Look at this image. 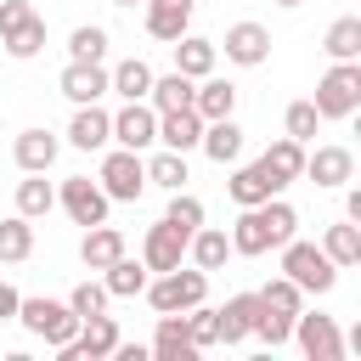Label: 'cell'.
<instances>
[{"label":"cell","instance_id":"cell-6","mask_svg":"<svg viewBox=\"0 0 361 361\" xmlns=\"http://www.w3.org/2000/svg\"><path fill=\"white\" fill-rule=\"evenodd\" d=\"M17 322H23L34 338H45L51 350H62V344L79 333V316L68 310V299H17Z\"/></svg>","mask_w":361,"mask_h":361},{"label":"cell","instance_id":"cell-29","mask_svg":"<svg viewBox=\"0 0 361 361\" xmlns=\"http://www.w3.org/2000/svg\"><path fill=\"white\" fill-rule=\"evenodd\" d=\"M186 254H192V265H197V271H220V265L231 259V237H226V231H214V226H197V231L186 237Z\"/></svg>","mask_w":361,"mask_h":361},{"label":"cell","instance_id":"cell-35","mask_svg":"<svg viewBox=\"0 0 361 361\" xmlns=\"http://www.w3.org/2000/svg\"><path fill=\"white\" fill-rule=\"evenodd\" d=\"M28 254H34V220H28V214L0 220V259H6V265H23Z\"/></svg>","mask_w":361,"mask_h":361},{"label":"cell","instance_id":"cell-43","mask_svg":"<svg viewBox=\"0 0 361 361\" xmlns=\"http://www.w3.org/2000/svg\"><path fill=\"white\" fill-rule=\"evenodd\" d=\"M107 305H113V293H107L102 282H79V288L68 293V310H73L79 322H85V316H102Z\"/></svg>","mask_w":361,"mask_h":361},{"label":"cell","instance_id":"cell-11","mask_svg":"<svg viewBox=\"0 0 361 361\" xmlns=\"http://www.w3.org/2000/svg\"><path fill=\"white\" fill-rule=\"evenodd\" d=\"M214 51H226V62H237V68H259V62L271 56V28L243 17V23H231V28H226V39H220Z\"/></svg>","mask_w":361,"mask_h":361},{"label":"cell","instance_id":"cell-26","mask_svg":"<svg viewBox=\"0 0 361 361\" xmlns=\"http://www.w3.org/2000/svg\"><path fill=\"white\" fill-rule=\"evenodd\" d=\"M254 310H259V293H231L214 316H220V344H243L248 327H254Z\"/></svg>","mask_w":361,"mask_h":361},{"label":"cell","instance_id":"cell-7","mask_svg":"<svg viewBox=\"0 0 361 361\" xmlns=\"http://www.w3.org/2000/svg\"><path fill=\"white\" fill-rule=\"evenodd\" d=\"M102 192L113 197V203H135L141 192H147V158L141 152H130V147H113L107 158H102Z\"/></svg>","mask_w":361,"mask_h":361},{"label":"cell","instance_id":"cell-16","mask_svg":"<svg viewBox=\"0 0 361 361\" xmlns=\"http://www.w3.org/2000/svg\"><path fill=\"white\" fill-rule=\"evenodd\" d=\"M276 192H282V180H276L265 164H237L231 180H226V197H231L237 209H254V203H265V197H276Z\"/></svg>","mask_w":361,"mask_h":361},{"label":"cell","instance_id":"cell-15","mask_svg":"<svg viewBox=\"0 0 361 361\" xmlns=\"http://www.w3.org/2000/svg\"><path fill=\"white\" fill-rule=\"evenodd\" d=\"M299 180L350 186V180H355V152H350V147H316V152H305V175H299Z\"/></svg>","mask_w":361,"mask_h":361},{"label":"cell","instance_id":"cell-42","mask_svg":"<svg viewBox=\"0 0 361 361\" xmlns=\"http://www.w3.org/2000/svg\"><path fill=\"white\" fill-rule=\"evenodd\" d=\"M259 299H265V305H276V310H288V316H299V310H305V288H299V282H288V276H271V282L259 288Z\"/></svg>","mask_w":361,"mask_h":361},{"label":"cell","instance_id":"cell-17","mask_svg":"<svg viewBox=\"0 0 361 361\" xmlns=\"http://www.w3.org/2000/svg\"><path fill=\"white\" fill-rule=\"evenodd\" d=\"M141 6H147V34L164 39V45H175L192 28V11H197V0H141Z\"/></svg>","mask_w":361,"mask_h":361},{"label":"cell","instance_id":"cell-25","mask_svg":"<svg viewBox=\"0 0 361 361\" xmlns=\"http://www.w3.org/2000/svg\"><path fill=\"white\" fill-rule=\"evenodd\" d=\"M118 254H124V231H118V226H107V220H102V226H85L79 259H85L90 271H107V265H113Z\"/></svg>","mask_w":361,"mask_h":361},{"label":"cell","instance_id":"cell-20","mask_svg":"<svg viewBox=\"0 0 361 361\" xmlns=\"http://www.w3.org/2000/svg\"><path fill=\"white\" fill-rule=\"evenodd\" d=\"M192 107H197V118H203V124H209V118H231V113H237V85H231V79L203 73V79L192 85Z\"/></svg>","mask_w":361,"mask_h":361},{"label":"cell","instance_id":"cell-2","mask_svg":"<svg viewBox=\"0 0 361 361\" xmlns=\"http://www.w3.org/2000/svg\"><path fill=\"white\" fill-rule=\"evenodd\" d=\"M310 107H316L322 118H355V113H361V62H333V68L316 79Z\"/></svg>","mask_w":361,"mask_h":361},{"label":"cell","instance_id":"cell-28","mask_svg":"<svg viewBox=\"0 0 361 361\" xmlns=\"http://www.w3.org/2000/svg\"><path fill=\"white\" fill-rule=\"evenodd\" d=\"M322 254H327L338 271L361 265V226H355V220H338V226H327V231H322Z\"/></svg>","mask_w":361,"mask_h":361},{"label":"cell","instance_id":"cell-34","mask_svg":"<svg viewBox=\"0 0 361 361\" xmlns=\"http://www.w3.org/2000/svg\"><path fill=\"white\" fill-rule=\"evenodd\" d=\"M322 51L333 62H361V17H338L327 34H322Z\"/></svg>","mask_w":361,"mask_h":361},{"label":"cell","instance_id":"cell-1","mask_svg":"<svg viewBox=\"0 0 361 361\" xmlns=\"http://www.w3.org/2000/svg\"><path fill=\"white\" fill-rule=\"evenodd\" d=\"M293 231H299V214H293V203H282V192H276V197H265V203H254V209H237L231 254H243V259L271 254V248H282Z\"/></svg>","mask_w":361,"mask_h":361},{"label":"cell","instance_id":"cell-3","mask_svg":"<svg viewBox=\"0 0 361 361\" xmlns=\"http://www.w3.org/2000/svg\"><path fill=\"white\" fill-rule=\"evenodd\" d=\"M141 293H147L152 310H192V305L209 299V271H197V265H175V271H158Z\"/></svg>","mask_w":361,"mask_h":361},{"label":"cell","instance_id":"cell-45","mask_svg":"<svg viewBox=\"0 0 361 361\" xmlns=\"http://www.w3.org/2000/svg\"><path fill=\"white\" fill-rule=\"evenodd\" d=\"M344 220H355V226H361V186H350V192H344Z\"/></svg>","mask_w":361,"mask_h":361},{"label":"cell","instance_id":"cell-18","mask_svg":"<svg viewBox=\"0 0 361 361\" xmlns=\"http://www.w3.org/2000/svg\"><path fill=\"white\" fill-rule=\"evenodd\" d=\"M56 90H62L73 107L102 102V96H107V68H102V62H68V68H62V79H56Z\"/></svg>","mask_w":361,"mask_h":361},{"label":"cell","instance_id":"cell-9","mask_svg":"<svg viewBox=\"0 0 361 361\" xmlns=\"http://www.w3.org/2000/svg\"><path fill=\"white\" fill-rule=\"evenodd\" d=\"M56 203L68 209V220H73V226H102L113 197L102 192V180H90V175H68V180L56 186Z\"/></svg>","mask_w":361,"mask_h":361},{"label":"cell","instance_id":"cell-27","mask_svg":"<svg viewBox=\"0 0 361 361\" xmlns=\"http://www.w3.org/2000/svg\"><path fill=\"white\" fill-rule=\"evenodd\" d=\"M107 90L124 96V102H147V90H152V68H147L141 56H124L118 68H107Z\"/></svg>","mask_w":361,"mask_h":361},{"label":"cell","instance_id":"cell-31","mask_svg":"<svg viewBox=\"0 0 361 361\" xmlns=\"http://www.w3.org/2000/svg\"><path fill=\"white\" fill-rule=\"evenodd\" d=\"M192 85L186 73H152V90H147V107L152 113H169V107H192Z\"/></svg>","mask_w":361,"mask_h":361},{"label":"cell","instance_id":"cell-39","mask_svg":"<svg viewBox=\"0 0 361 361\" xmlns=\"http://www.w3.org/2000/svg\"><path fill=\"white\" fill-rule=\"evenodd\" d=\"M164 220H169V226H180V231L192 237V231L203 226V203H197V197L180 186V192H169V209H164Z\"/></svg>","mask_w":361,"mask_h":361},{"label":"cell","instance_id":"cell-38","mask_svg":"<svg viewBox=\"0 0 361 361\" xmlns=\"http://www.w3.org/2000/svg\"><path fill=\"white\" fill-rule=\"evenodd\" d=\"M107 56V28L102 23H79L68 34V62H102Z\"/></svg>","mask_w":361,"mask_h":361},{"label":"cell","instance_id":"cell-13","mask_svg":"<svg viewBox=\"0 0 361 361\" xmlns=\"http://www.w3.org/2000/svg\"><path fill=\"white\" fill-rule=\"evenodd\" d=\"M180 259H186V231L169 226V220L147 226V237H141V265H147V271H175Z\"/></svg>","mask_w":361,"mask_h":361},{"label":"cell","instance_id":"cell-23","mask_svg":"<svg viewBox=\"0 0 361 361\" xmlns=\"http://www.w3.org/2000/svg\"><path fill=\"white\" fill-rule=\"evenodd\" d=\"M169 51H175V73H186V79H203V73H214V62H220L214 39H203V34H180Z\"/></svg>","mask_w":361,"mask_h":361},{"label":"cell","instance_id":"cell-22","mask_svg":"<svg viewBox=\"0 0 361 361\" xmlns=\"http://www.w3.org/2000/svg\"><path fill=\"white\" fill-rule=\"evenodd\" d=\"M197 135H203L197 107H169V113H158V141H164L169 152H192Z\"/></svg>","mask_w":361,"mask_h":361},{"label":"cell","instance_id":"cell-41","mask_svg":"<svg viewBox=\"0 0 361 361\" xmlns=\"http://www.w3.org/2000/svg\"><path fill=\"white\" fill-rule=\"evenodd\" d=\"M316 124H322V113H316L310 102H288V113H282V130H288L293 141H305V147H310V141H316Z\"/></svg>","mask_w":361,"mask_h":361},{"label":"cell","instance_id":"cell-47","mask_svg":"<svg viewBox=\"0 0 361 361\" xmlns=\"http://www.w3.org/2000/svg\"><path fill=\"white\" fill-rule=\"evenodd\" d=\"M276 6H288V11H293V6H305V0H276Z\"/></svg>","mask_w":361,"mask_h":361},{"label":"cell","instance_id":"cell-44","mask_svg":"<svg viewBox=\"0 0 361 361\" xmlns=\"http://www.w3.org/2000/svg\"><path fill=\"white\" fill-rule=\"evenodd\" d=\"M17 299H23V293H17V288L0 276V322H17Z\"/></svg>","mask_w":361,"mask_h":361},{"label":"cell","instance_id":"cell-33","mask_svg":"<svg viewBox=\"0 0 361 361\" xmlns=\"http://www.w3.org/2000/svg\"><path fill=\"white\" fill-rule=\"evenodd\" d=\"M248 338H259L265 350H282L288 338H293V316L288 310H276V305H265L259 299V310H254V327H248Z\"/></svg>","mask_w":361,"mask_h":361},{"label":"cell","instance_id":"cell-21","mask_svg":"<svg viewBox=\"0 0 361 361\" xmlns=\"http://www.w3.org/2000/svg\"><path fill=\"white\" fill-rule=\"evenodd\" d=\"M152 355L158 361H192V338H186V310H158V333H152Z\"/></svg>","mask_w":361,"mask_h":361},{"label":"cell","instance_id":"cell-19","mask_svg":"<svg viewBox=\"0 0 361 361\" xmlns=\"http://www.w3.org/2000/svg\"><path fill=\"white\" fill-rule=\"evenodd\" d=\"M56 152H62V141H56L51 130H39V124H34V130H23V135L11 141V158H17V169H23V175L51 169V164H56Z\"/></svg>","mask_w":361,"mask_h":361},{"label":"cell","instance_id":"cell-24","mask_svg":"<svg viewBox=\"0 0 361 361\" xmlns=\"http://www.w3.org/2000/svg\"><path fill=\"white\" fill-rule=\"evenodd\" d=\"M197 147H203L214 164H237V158H243V124H237V118H209L203 135H197Z\"/></svg>","mask_w":361,"mask_h":361},{"label":"cell","instance_id":"cell-10","mask_svg":"<svg viewBox=\"0 0 361 361\" xmlns=\"http://www.w3.org/2000/svg\"><path fill=\"white\" fill-rule=\"evenodd\" d=\"M113 350H118V322L102 310V316H85L79 333H73L56 355H62V361H102V355H113Z\"/></svg>","mask_w":361,"mask_h":361},{"label":"cell","instance_id":"cell-5","mask_svg":"<svg viewBox=\"0 0 361 361\" xmlns=\"http://www.w3.org/2000/svg\"><path fill=\"white\" fill-rule=\"evenodd\" d=\"M0 45H6V56H17V62L39 56V51H45V17H39L28 0H0Z\"/></svg>","mask_w":361,"mask_h":361},{"label":"cell","instance_id":"cell-14","mask_svg":"<svg viewBox=\"0 0 361 361\" xmlns=\"http://www.w3.org/2000/svg\"><path fill=\"white\" fill-rule=\"evenodd\" d=\"M68 141H73L79 152H102V147L113 141V113H107L102 102L73 107V118H68Z\"/></svg>","mask_w":361,"mask_h":361},{"label":"cell","instance_id":"cell-8","mask_svg":"<svg viewBox=\"0 0 361 361\" xmlns=\"http://www.w3.org/2000/svg\"><path fill=\"white\" fill-rule=\"evenodd\" d=\"M288 344H299L310 361H344V333H338V322L333 316H310V310H299L293 316V338Z\"/></svg>","mask_w":361,"mask_h":361},{"label":"cell","instance_id":"cell-4","mask_svg":"<svg viewBox=\"0 0 361 361\" xmlns=\"http://www.w3.org/2000/svg\"><path fill=\"white\" fill-rule=\"evenodd\" d=\"M282 276L299 282L305 293H333L338 265L322 254V243H299V237H288V243H282Z\"/></svg>","mask_w":361,"mask_h":361},{"label":"cell","instance_id":"cell-37","mask_svg":"<svg viewBox=\"0 0 361 361\" xmlns=\"http://www.w3.org/2000/svg\"><path fill=\"white\" fill-rule=\"evenodd\" d=\"M51 209H56V186L45 180V169L28 175V180H17V214L39 220V214H51Z\"/></svg>","mask_w":361,"mask_h":361},{"label":"cell","instance_id":"cell-30","mask_svg":"<svg viewBox=\"0 0 361 361\" xmlns=\"http://www.w3.org/2000/svg\"><path fill=\"white\" fill-rule=\"evenodd\" d=\"M282 186H293L299 175H305V141H293V135H282V141H271L265 147V158H259Z\"/></svg>","mask_w":361,"mask_h":361},{"label":"cell","instance_id":"cell-12","mask_svg":"<svg viewBox=\"0 0 361 361\" xmlns=\"http://www.w3.org/2000/svg\"><path fill=\"white\" fill-rule=\"evenodd\" d=\"M113 141L130 147V152H147V147L158 141V113H152L147 102H124V107L113 113Z\"/></svg>","mask_w":361,"mask_h":361},{"label":"cell","instance_id":"cell-32","mask_svg":"<svg viewBox=\"0 0 361 361\" xmlns=\"http://www.w3.org/2000/svg\"><path fill=\"white\" fill-rule=\"evenodd\" d=\"M102 288H107L113 299H135V293L147 288V265H141V259H130V254H118V259L102 271Z\"/></svg>","mask_w":361,"mask_h":361},{"label":"cell","instance_id":"cell-46","mask_svg":"<svg viewBox=\"0 0 361 361\" xmlns=\"http://www.w3.org/2000/svg\"><path fill=\"white\" fill-rule=\"evenodd\" d=\"M113 6H124V11H135V6H141V0H113Z\"/></svg>","mask_w":361,"mask_h":361},{"label":"cell","instance_id":"cell-40","mask_svg":"<svg viewBox=\"0 0 361 361\" xmlns=\"http://www.w3.org/2000/svg\"><path fill=\"white\" fill-rule=\"evenodd\" d=\"M186 338H192V350L220 344V316H214L209 305H192V310H186Z\"/></svg>","mask_w":361,"mask_h":361},{"label":"cell","instance_id":"cell-36","mask_svg":"<svg viewBox=\"0 0 361 361\" xmlns=\"http://www.w3.org/2000/svg\"><path fill=\"white\" fill-rule=\"evenodd\" d=\"M192 180V169H186V152H158V158H147V186H164V192H180Z\"/></svg>","mask_w":361,"mask_h":361}]
</instances>
